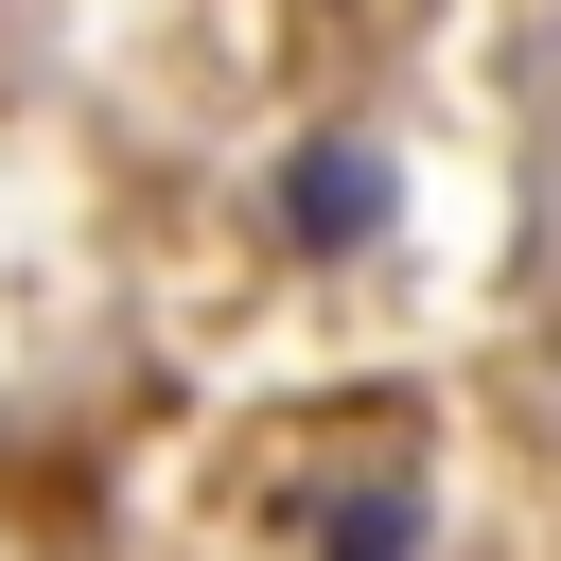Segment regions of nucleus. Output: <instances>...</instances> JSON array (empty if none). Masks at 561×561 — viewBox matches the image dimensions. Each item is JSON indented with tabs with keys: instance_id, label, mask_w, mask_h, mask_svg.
Returning a JSON list of instances; mask_svg holds the SVG:
<instances>
[{
	"instance_id": "obj_1",
	"label": "nucleus",
	"mask_w": 561,
	"mask_h": 561,
	"mask_svg": "<svg viewBox=\"0 0 561 561\" xmlns=\"http://www.w3.org/2000/svg\"><path fill=\"white\" fill-rule=\"evenodd\" d=\"M386 228V140H298V175H280V245L298 263H351Z\"/></svg>"
},
{
	"instance_id": "obj_2",
	"label": "nucleus",
	"mask_w": 561,
	"mask_h": 561,
	"mask_svg": "<svg viewBox=\"0 0 561 561\" xmlns=\"http://www.w3.org/2000/svg\"><path fill=\"white\" fill-rule=\"evenodd\" d=\"M316 561H421V491H333L316 508Z\"/></svg>"
}]
</instances>
